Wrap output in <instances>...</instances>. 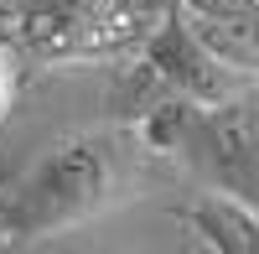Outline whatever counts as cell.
Instances as JSON below:
<instances>
[{"mask_svg": "<svg viewBox=\"0 0 259 254\" xmlns=\"http://www.w3.org/2000/svg\"><path fill=\"white\" fill-rule=\"evenodd\" d=\"M140 130H78L47 145L0 197V244H41L94 223L140 187Z\"/></svg>", "mask_w": 259, "mask_h": 254, "instance_id": "1", "label": "cell"}, {"mask_svg": "<svg viewBox=\"0 0 259 254\" xmlns=\"http://www.w3.org/2000/svg\"><path fill=\"white\" fill-rule=\"evenodd\" d=\"M6 11L16 47L47 68H62L135 57L171 0H11Z\"/></svg>", "mask_w": 259, "mask_h": 254, "instance_id": "2", "label": "cell"}, {"mask_svg": "<svg viewBox=\"0 0 259 254\" xmlns=\"http://www.w3.org/2000/svg\"><path fill=\"white\" fill-rule=\"evenodd\" d=\"M171 151L197 166L212 192L259 207V94L239 89L223 104H187Z\"/></svg>", "mask_w": 259, "mask_h": 254, "instance_id": "3", "label": "cell"}, {"mask_svg": "<svg viewBox=\"0 0 259 254\" xmlns=\"http://www.w3.org/2000/svg\"><path fill=\"white\" fill-rule=\"evenodd\" d=\"M140 89L150 94L145 109L156 99H187V104H223L244 89V73L223 62L218 52L197 36V26L182 16V6L171 0V11L161 16V26L145 36L140 47Z\"/></svg>", "mask_w": 259, "mask_h": 254, "instance_id": "4", "label": "cell"}, {"mask_svg": "<svg viewBox=\"0 0 259 254\" xmlns=\"http://www.w3.org/2000/svg\"><path fill=\"white\" fill-rule=\"evenodd\" d=\"M177 6L223 62H233L244 78L259 73V0H177Z\"/></svg>", "mask_w": 259, "mask_h": 254, "instance_id": "5", "label": "cell"}, {"mask_svg": "<svg viewBox=\"0 0 259 254\" xmlns=\"http://www.w3.org/2000/svg\"><path fill=\"white\" fill-rule=\"evenodd\" d=\"M187 223L202 234V244L223 254H259V207L228 192H207L197 207H187Z\"/></svg>", "mask_w": 259, "mask_h": 254, "instance_id": "6", "label": "cell"}, {"mask_svg": "<svg viewBox=\"0 0 259 254\" xmlns=\"http://www.w3.org/2000/svg\"><path fill=\"white\" fill-rule=\"evenodd\" d=\"M16 94H21V68H16V52L6 47V41H0V119L11 114Z\"/></svg>", "mask_w": 259, "mask_h": 254, "instance_id": "7", "label": "cell"}, {"mask_svg": "<svg viewBox=\"0 0 259 254\" xmlns=\"http://www.w3.org/2000/svg\"><path fill=\"white\" fill-rule=\"evenodd\" d=\"M0 6H11V0H0Z\"/></svg>", "mask_w": 259, "mask_h": 254, "instance_id": "8", "label": "cell"}]
</instances>
